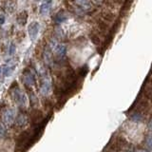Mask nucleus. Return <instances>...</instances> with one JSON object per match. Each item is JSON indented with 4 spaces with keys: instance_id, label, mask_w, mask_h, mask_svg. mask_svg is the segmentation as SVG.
I'll return each instance as SVG.
<instances>
[{
    "instance_id": "nucleus-1",
    "label": "nucleus",
    "mask_w": 152,
    "mask_h": 152,
    "mask_svg": "<svg viewBox=\"0 0 152 152\" xmlns=\"http://www.w3.org/2000/svg\"><path fill=\"white\" fill-rule=\"evenodd\" d=\"M40 80H41V86H40V91L41 93L47 96L51 91V79L50 77L49 73L47 70L41 69L40 71Z\"/></svg>"
},
{
    "instance_id": "nucleus-2",
    "label": "nucleus",
    "mask_w": 152,
    "mask_h": 152,
    "mask_svg": "<svg viewBox=\"0 0 152 152\" xmlns=\"http://www.w3.org/2000/svg\"><path fill=\"white\" fill-rule=\"evenodd\" d=\"M11 94H12V99L14 100V102H15L18 106H20L21 107H26L27 96L18 87H14L12 89H11Z\"/></svg>"
},
{
    "instance_id": "nucleus-17",
    "label": "nucleus",
    "mask_w": 152,
    "mask_h": 152,
    "mask_svg": "<svg viewBox=\"0 0 152 152\" xmlns=\"http://www.w3.org/2000/svg\"><path fill=\"white\" fill-rule=\"evenodd\" d=\"M4 133H5V127H4L3 125L0 124V138H1L4 135Z\"/></svg>"
},
{
    "instance_id": "nucleus-19",
    "label": "nucleus",
    "mask_w": 152,
    "mask_h": 152,
    "mask_svg": "<svg viewBox=\"0 0 152 152\" xmlns=\"http://www.w3.org/2000/svg\"><path fill=\"white\" fill-rule=\"evenodd\" d=\"M2 73H3V69H2V66H0V77H1Z\"/></svg>"
},
{
    "instance_id": "nucleus-14",
    "label": "nucleus",
    "mask_w": 152,
    "mask_h": 152,
    "mask_svg": "<svg viewBox=\"0 0 152 152\" xmlns=\"http://www.w3.org/2000/svg\"><path fill=\"white\" fill-rule=\"evenodd\" d=\"M145 142H146L147 146H148L149 148L152 149V136H148V137H147L146 140H145Z\"/></svg>"
},
{
    "instance_id": "nucleus-3",
    "label": "nucleus",
    "mask_w": 152,
    "mask_h": 152,
    "mask_svg": "<svg viewBox=\"0 0 152 152\" xmlns=\"http://www.w3.org/2000/svg\"><path fill=\"white\" fill-rule=\"evenodd\" d=\"M50 48L52 51L55 52V54L59 57V58H63L65 57L66 53V48L65 45H62L57 43L56 41H52L50 45Z\"/></svg>"
},
{
    "instance_id": "nucleus-16",
    "label": "nucleus",
    "mask_w": 152,
    "mask_h": 152,
    "mask_svg": "<svg viewBox=\"0 0 152 152\" xmlns=\"http://www.w3.org/2000/svg\"><path fill=\"white\" fill-rule=\"evenodd\" d=\"M9 52H10V54L12 55L15 53V46H14L13 43H12L11 46H10V50H9Z\"/></svg>"
},
{
    "instance_id": "nucleus-11",
    "label": "nucleus",
    "mask_w": 152,
    "mask_h": 152,
    "mask_svg": "<svg viewBox=\"0 0 152 152\" xmlns=\"http://www.w3.org/2000/svg\"><path fill=\"white\" fill-rule=\"evenodd\" d=\"M44 60L47 64H50L52 62V54H51V50L50 47L46 48V50L44 51Z\"/></svg>"
},
{
    "instance_id": "nucleus-7",
    "label": "nucleus",
    "mask_w": 152,
    "mask_h": 152,
    "mask_svg": "<svg viewBox=\"0 0 152 152\" xmlns=\"http://www.w3.org/2000/svg\"><path fill=\"white\" fill-rule=\"evenodd\" d=\"M51 4H52L51 1H46L41 4L40 9H39V12L42 14V15L46 16L50 13V10H51Z\"/></svg>"
},
{
    "instance_id": "nucleus-4",
    "label": "nucleus",
    "mask_w": 152,
    "mask_h": 152,
    "mask_svg": "<svg viewBox=\"0 0 152 152\" xmlns=\"http://www.w3.org/2000/svg\"><path fill=\"white\" fill-rule=\"evenodd\" d=\"M39 31H40V24H39V22L33 21V22H31L30 24V25H28V36H30L31 41H34L37 38L38 33H39Z\"/></svg>"
},
{
    "instance_id": "nucleus-8",
    "label": "nucleus",
    "mask_w": 152,
    "mask_h": 152,
    "mask_svg": "<svg viewBox=\"0 0 152 152\" xmlns=\"http://www.w3.org/2000/svg\"><path fill=\"white\" fill-rule=\"evenodd\" d=\"M68 18H69L68 14L65 13L64 12H58L55 15V17H54V22L56 24H61V23H63V22L68 20Z\"/></svg>"
},
{
    "instance_id": "nucleus-13",
    "label": "nucleus",
    "mask_w": 152,
    "mask_h": 152,
    "mask_svg": "<svg viewBox=\"0 0 152 152\" xmlns=\"http://www.w3.org/2000/svg\"><path fill=\"white\" fill-rule=\"evenodd\" d=\"M2 69H3V74L5 76H9L13 71L14 65H5Z\"/></svg>"
},
{
    "instance_id": "nucleus-10",
    "label": "nucleus",
    "mask_w": 152,
    "mask_h": 152,
    "mask_svg": "<svg viewBox=\"0 0 152 152\" xmlns=\"http://www.w3.org/2000/svg\"><path fill=\"white\" fill-rule=\"evenodd\" d=\"M75 4L84 11H89L91 9V2L89 1H76Z\"/></svg>"
},
{
    "instance_id": "nucleus-12",
    "label": "nucleus",
    "mask_w": 152,
    "mask_h": 152,
    "mask_svg": "<svg viewBox=\"0 0 152 152\" xmlns=\"http://www.w3.org/2000/svg\"><path fill=\"white\" fill-rule=\"evenodd\" d=\"M27 18H28V15L26 12H21L19 13L17 16V22L19 23V25H21V26L25 25L27 22Z\"/></svg>"
},
{
    "instance_id": "nucleus-9",
    "label": "nucleus",
    "mask_w": 152,
    "mask_h": 152,
    "mask_svg": "<svg viewBox=\"0 0 152 152\" xmlns=\"http://www.w3.org/2000/svg\"><path fill=\"white\" fill-rule=\"evenodd\" d=\"M27 117L24 114H19V115L15 118V125L18 126H24L27 124Z\"/></svg>"
},
{
    "instance_id": "nucleus-5",
    "label": "nucleus",
    "mask_w": 152,
    "mask_h": 152,
    "mask_svg": "<svg viewBox=\"0 0 152 152\" xmlns=\"http://www.w3.org/2000/svg\"><path fill=\"white\" fill-rule=\"evenodd\" d=\"M23 81H24V83H25V85L28 86V87H32V86H34L35 82H36L34 73H33L31 69L25 70L23 73Z\"/></svg>"
},
{
    "instance_id": "nucleus-21",
    "label": "nucleus",
    "mask_w": 152,
    "mask_h": 152,
    "mask_svg": "<svg viewBox=\"0 0 152 152\" xmlns=\"http://www.w3.org/2000/svg\"><path fill=\"white\" fill-rule=\"evenodd\" d=\"M137 152H145V151H142V150H139V151H137Z\"/></svg>"
},
{
    "instance_id": "nucleus-15",
    "label": "nucleus",
    "mask_w": 152,
    "mask_h": 152,
    "mask_svg": "<svg viewBox=\"0 0 152 152\" xmlns=\"http://www.w3.org/2000/svg\"><path fill=\"white\" fill-rule=\"evenodd\" d=\"M132 120L135 122H141L142 120V117L141 115H139V114H134L132 117Z\"/></svg>"
},
{
    "instance_id": "nucleus-18",
    "label": "nucleus",
    "mask_w": 152,
    "mask_h": 152,
    "mask_svg": "<svg viewBox=\"0 0 152 152\" xmlns=\"http://www.w3.org/2000/svg\"><path fill=\"white\" fill-rule=\"evenodd\" d=\"M5 23V16L3 14H0V25H3Z\"/></svg>"
},
{
    "instance_id": "nucleus-20",
    "label": "nucleus",
    "mask_w": 152,
    "mask_h": 152,
    "mask_svg": "<svg viewBox=\"0 0 152 152\" xmlns=\"http://www.w3.org/2000/svg\"><path fill=\"white\" fill-rule=\"evenodd\" d=\"M148 126H149V128L150 129H152V120L149 122V124H148Z\"/></svg>"
},
{
    "instance_id": "nucleus-6",
    "label": "nucleus",
    "mask_w": 152,
    "mask_h": 152,
    "mask_svg": "<svg viewBox=\"0 0 152 152\" xmlns=\"http://www.w3.org/2000/svg\"><path fill=\"white\" fill-rule=\"evenodd\" d=\"M14 117H15V114H14L13 109L12 108H8L3 113L2 120H3L5 125L10 126L14 122Z\"/></svg>"
}]
</instances>
